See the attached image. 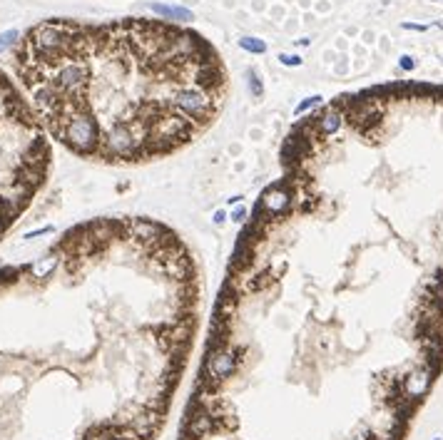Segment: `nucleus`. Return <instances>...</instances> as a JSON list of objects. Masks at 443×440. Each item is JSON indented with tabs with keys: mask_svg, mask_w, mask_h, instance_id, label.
<instances>
[{
	"mask_svg": "<svg viewBox=\"0 0 443 440\" xmlns=\"http://www.w3.org/2000/svg\"><path fill=\"white\" fill-rule=\"evenodd\" d=\"M13 70L50 135L102 162H145L187 145L227 92L217 50L157 18L43 20L15 43Z\"/></svg>",
	"mask_w": 443,
	"mask_h": 440,
	"instance_id": "1",
	"label": "nucleus"
},
{
	"mask_svg": "<svg viewBox=\"0 0 443 440\" xmlns=\"http://www.w3.org/2000/svg\"><path fill=\"white\" fill-rule=\"evenodd\" d=\"M13 92V85L0 75V100L5 97V95H10ZM20 107H25L23 105V100H20V95L15 92L10 100H5L3 105H0V117H5V115H10V112H15V110H20ZM33 127H38V125H30V127H23V130H13V132H5V135H15V132H25V130H33ZM5 135H0V137H5ZM45 167L48 164H38V162H23V159H0V172L3 174H13V177H20V179H25V182H33L35 187H40V182H43V177H45ZM20 207L18 204H13L10 199H5L3 194H0V234L13 224V221L20 217Z\"/></svg>",
	"mask_w": 443,
	"mask_h": 440,
	"instance_id": "2",
	"label": "nucleus"
},
{
	"mask_svg": "<svg viewBox=\"0 0 443 440\" xmlns=\"http://www.w3.org/2000/svg\"><path fill=\"white\" fill-rule=\"evenodd\" d=\"M239 48L247 50V53H254V55L267 53V43L259 40V38H242V40H239Z\"/></svg>",
	"mask_w": 443,
	"mask_h": 440,
	"instance_id": "3",
	"label": "nucleus"
},
{
	"mask_svg": "<svg viewBox=\"0 0 443 440\" xmlns=\"http://www.w3.org/2000/svg\"><path fill=\"white\" fill-rule=\"evenodd\" d=\"M15 38H18V33H15V30H8V33H3V35H0V55H3L8 48H13V45L18 43Z\"/></svg>",
	"mask_w": 443,
	"mask_h": 440,
	"instance_id": "4",
	"label": "nucleus"
},
{
	"mask_svg": "<svg viewBox=\"0 0 443 440\" xmlns=\"http://www.w3.org/2000/svg\"><path fill=\"white\" fill-rule=\"evenodd\" d=\"M247 77H249V87H252V95L254 97H262V85H259V77L254 70H247Z\"/></svg>",
	"mask_w": 443,
	"mask_h": 440,
	"instance_id": "5",
	"label": "nucleus"
},
{
	"mask_svg": "<svg viewBox=\"0 0 443 440\" xmlns=\"http://www.w3.org/2000/svg\"><path fill=\"white\" fill-rule=\"evenodd\" d=\"M319 102H321V97H319V95H314V97L304 100V102H301V105H299V107L294 110V115H301V112H306L309 107H314V105H319Z\"/></svg>",
	"mask_w": 443,
	"mask_h": 440,
	"instance_id": "6",
	"label": "nucleus"
},
{
	"mask_svg": "<svg viewBox=\"0 0 443 440\" xmlns=\"http://www.w3.org/2000/svg\"><path fill=\"white\" fill-rule=\"evenodd\" d=\"M398 65H401V70H416V60L411 58V55H401V60H398Z\"/></svg>",
	"mask_w": 443,
	"mask_h": 440,
	"instance_id": "7",
	"label": "nucleus"
},
{
	"mask_svg": "<svg viewBox=\"0 0 443 440\" xmlns=\"http://www.w3.org/2000/svg\"><path fill=\"white\" fill-rule=\"evenodd\" d=\"M279 60H282V65H287V68L301 65V58H299V55H279Z\"/></svg>",
	"mask_w": 443,
	"mask_h": 440,
	"instance_id": "8",
	"label": "nucleus"
},
{
	"mask_svg": "<svg viewBox=\"0 0 443 440\" xmlns=\"http://www.w3.org/2000/svg\"><path fill=\"white\" fill-rule=\"evenodd\" d=\"M232 217H234V221H239V224H242V221L247 219V212H244V209H237V212H234Z\"/></svg>",
	"mask_w": 443,
	"mask_h": 440,
	"instance_id": "9",
	"label": "nucleus"
},
{
	"mask_svg": "<svg viewBox=\"0 0 443 440\" xmlns=\"http://www.w3.org/2000/svg\"><path fill=\"white\" fill-rule=\"evenodd\" d=\"M406 30H426V25H411V23H403Z\"/></svg>",
	"mask_w": 443,
	"mask_h": 440,
	"instance_id": "10",
	"label": "nucleus"
},
{
	"mask_svg": "<svg viewBox=\"0 0 443 440\" xmlns=\"http://www.w3.org/2000/svg\"><path fill=\"white\" fill-rule=\"evenodd\" d=\"M214 221H217V224H222V221H224V212H217V214H214Z\"/></svg>",
	"mask_w": 443,
	"mask_h": 440,
	"instance_id": "11",
	"label": "nucleus"
},
{
	"mask_svg": "<svg viewBox=\"0 0 443 440\" xmlns=\"http://www.w3.org/2000/svg\"><path fill=\"white\" fill-rule=\"evenodd\" d=\"M436 3H438V0H436ZM441 3H443V0H441Z\"/></svg>",
	"mask_w": 443,
	"mask_h": 440,
	"instance_id": "12",
	"label": "nucleus"
},
{
	"mask_svg": "<svg viewBox=\"0 0 443 440\" xmlns=\"http://www.w3.org/2000/svg\"><path fill=\"white\" fill-rule=\"evenodd\" d=\"M436 440H441V438H436Z\"/></svg>",
	"mask_w": 443,
	"mask_h": 440,
	"instance_id": "13",
	"label": "nucleus"
}]
</instances>
